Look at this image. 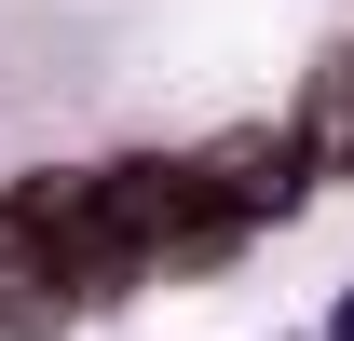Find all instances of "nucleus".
I'll return each mask as SVG.
<instances>
[{
	"mask_svg": "<svg viewBox=\"0 0 354 341\" xmlns=\"http://www.w3.org/2000/svg\"><path fill=\"white\" fill-rule=\"evenodd\" d=\"M55 314H82V287L55 273V246L14 218V191H0V328H55Z\"/></svg>",
	"mask_w": 354,
	"mask_h": 341,
	"instance_id": "nucleus-1",
	"label": "nucleus"
},
{
	"mask_svg": "<svg viewBox=\"0 0 354 341\" xmlns=\"http://www.w3.org/2000/svg\"><path fill=\"white\" fill-rule=\"evenodd\" d=\"M300 150H313L327 177L354 164V42H341V55H327V69L300 82Z\"/></svg>",
	"mask_w": 354,
	"mask_h": 341,
	"instance_id": "nucleus-2",
	"label": "nucleus"
}]
</instances>
